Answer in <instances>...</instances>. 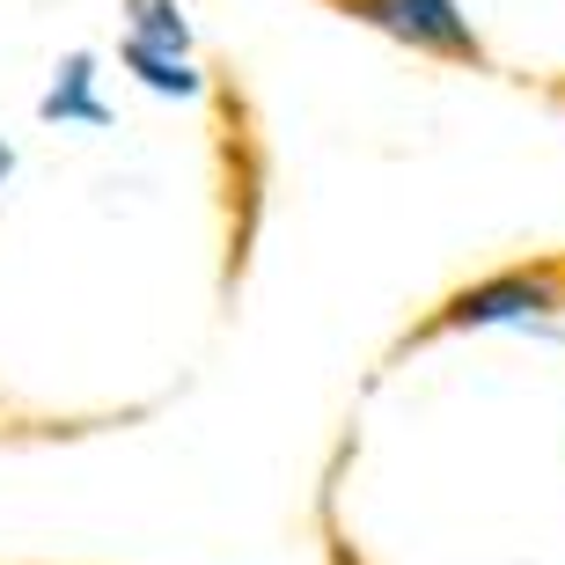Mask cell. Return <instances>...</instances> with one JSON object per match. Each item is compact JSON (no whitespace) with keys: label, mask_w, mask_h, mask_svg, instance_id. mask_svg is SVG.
<instances>
[{"label":"cell","mask_w":565,"mask_h":565,"mask_svg":"<svg viewBox=\"0 0 565 565\" xmlns=\"http://www.w3.org/2000/svg\"><path fill=\"white\" fill-rule=\"evenodd\" d=\"M118 60L132 66V82H140L147 96H169V104H199V96H206V74L191 66V52H162V44L118 38Z\"/></svg>","instance_id":"cell-4"},{"label":"cell","mask_w":565,"mask_h":565,"mask_svg":"<svg viewBox=\"0 0 565 565\" xmlns=\"http://www.w3.org/2000/svg\"><path fill=\"white\" fill-rule=\"evenodd\" d=\"M360 22H375L382 38L434 52V60H478V30L456 0H353Z\"/></svg>","instance_id":"cell-2"},{"label":"cell","mask_w":565,"mask_h":565,"mask_svg":"<svg viewBox=\"0 0 565 565\" xmlns=\"http://www.w3.org/2000/svg\"><path fill=\"white\" fill-rule=\"evenodd\" d=\"M565 316V279L551 273H492L478 287H462L448 309L434 316L440 331H544Z\"/></svg>","instance_id":"cell-1"},{"label":"cell","mask_w":565,"mask_h":565,"mask_svg":"<svg viewBox=\"0 0 565 565\" xmlns=\"http://www.w3.org/2000/svg\"><path fill=\"white\" fill-rule=\"evenodd\" d=\"M15 184V140H8V132H0V191Z\"/></svg>","instance_id":"cell-6"},{"label":"cell","mask_w":565,"mask_h":565,"mask_svg":"<svg viewBox=\"0 0 565 565\" xmlns=\"http://www.w3.org/2000/svg\"><path fill=\"white\" fill-rule=\"evenodd\" d=\"M126 38L162 44V52H191V22L177 0H126Z\"/></svg>","instance_id":"cell-5"},{"label":"cell","mask_w":565,"mask_h":565,"mask_svg":"<svg viewBox=\"0 0 565 565\" xmlns=\"http://www.w3.org/2000/svg\"><path fill=\"white\" fill-rule=\"evenodd\" d=\"M96 52H66L60 66H52V82H44L38 96V118L44 126H60V132H104L110 126V96H104V74H96Z\"/></svg>","instance_id":"cell-3"}]
</instances>
